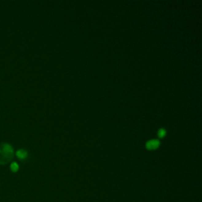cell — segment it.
I'll return each instance as SVG.
<instances>
[{
	"mask_svg": "<svg viewBox=\"0 0 202 202\" xmlns=\"http://www.w3.org/2000/svg\"><path fill=\"white\" fill-rule=\"evenodd\" d=\"M14 149L10 144H0V165H5L14 158Z\"/></svg>",
	"mask_w": 202,
	"mask_h": 202,
	"instance_id": "1",
	"label": "cell"
},
{
	"mask_svg": "<svg viewBox=\"0 0 202 202\" xmlns=\"http://www.w3.org/2000/svg\"><path fill=\"white\" fill-rule=\"evenodd\" d=\"M158 135L160 138H164V136L166 135V130H164V129H160V130L158 131Z\"/></svg>",
	"mask_w": 202,
	"mask_h": 202,
	"instance_id": "5",
	"label": "cell"
},
{
	"mask_svg": "<svg viewBox=\"0 0 202 202\" xmlns=\"http://www.w3.org/2000/svg\"><path fill=\"white\" fill-rule=\"evenodd\" d=\"M159 145H160V142L158 140H151L147 142L146 147L149 149H155L158 148Z\"/></svg>",
	"mask_w": 202,
	"mask_h": 202,
	"instance_id": "2",
	"label": "cell"
},
{
	"mask_svg": "<svg viewBox=\"0 0 202 202\" xmlns=\"http://www.w3.org/2000/svg\"><path fill=\"white\" fill-rule=\"evenodd\" d=\"M19 169V166L18 164H17V163H15V162H14V163H12L10 165V170L13 172H17V171H18Z\"/></svg>",
	"mask_w": 202,
	"mask_h": 202,
	"instance_id": "4",
	"label": "cell"
},
{
	"mask_svg": "<svg viewBox=\"0 0 202 202\" xmlns=\"http://www.w3.org/2000/svg\"><path fill=\"white\" fill-rule=\"evenodd\" d=\"M16 156L18 157L20 160H25V159L27 158L28 156V152L25 149H19V150L17 151Z\"/></svg>",
	"mask_w": 202,
	"mask_h": 202,
	"instance_id": "3",
	"label": "cell"
}]
</instances>
